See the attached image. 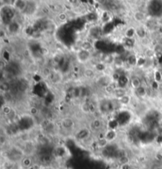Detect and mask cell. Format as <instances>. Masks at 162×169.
<instances>
[{"instance_id":"obj_21","label":"cell","mask_w":162,"mask_h":169,"mask_svg":"<svg viewBox=\"0 0 162 169\" xmlns=\"http://www.w3.org/2000/svg\"><path fill=\"white\" fill-rule=\"evenodd\" d=\"M54 129H55V125L52 122H49V123L46 124V126H45V130H46L47 131H49V132L52 131Z\"/></svg>"},{"instance_id":"obj_12","label":"cell","mask_w":162,"mask_h":169,"mask_svg":"<svg viewBox=\"0 0 162 169\" xmlns=\"http://www.w3.org/2000/svg\"><path fill=\"white\" fill-rule=\"evenodd\" d=\"M81 48V50L89 51V50H91V49L93 48V45H92V44L91 43L88 42V41H85V42H83Z\"/></svg>"},{"instance_id":"obj_29","label":"cell","mask_w":162,"mask_h":169,"mask_svg":"<svg viewBox=\"0 0 162 169\" xmlns=\"http://www.w3.org/2000/svg\"><path fill=\"white\" fill-rule=\"evenodd\" d=\"M131 166H130L129 164H123V165H120V169H131Z\"/></svg>"},{"instance_id":"obj_13","label":"cell","mask_w":162,"mask_h":169,"mask_svg":"<svg viewBox=\"0 0 162 169\" xmlns=\"http://www.w3.org/2000/svg\"><path fill=\"white\" fill-rule=\"evenodd\" d=\"M32 164H33V160L29 157L24 158L22 160V165L25 167H30L32 166Z\"/></svg>"},{"instance_id":"obj_23","label":"cell","mask_w":162,"mask_h":169,"mask_svg":"<svg viewBox=\"0 0 162 169\" xmlns=\"http://www.w3.org/2000/svg\"><path fill=\"white\" fill-rule=\"evenodd\" d=\"M29 113L32 115H37L39 113V110L37 107H31L29 109Z\"/></svg>"},{"instance_id":"obj_15","label":"cell","mask_w":162,"mask_h":169,"mask_svg":"<svg viewBox=\"0 0 162 169\" xmlns=\"http://www.w3.org/2000/svg\"><path fill=\"white\" fill-rule=\"evenodd\" d=\"M129 158H128V157H127V156H121V157L119 158V163L120 164V165L129 164Z\"/></svg>"},{"instance_id":"obj_10","label":"cell","mask_w":162,"mask_h":169,"mask_svg":"<svg viewBox=\"0 0 162 169\" xmlns=\"http://www.w3.org/2000/svg\"><path fill=\"white\" fill-rule=\"evenodd\" d=\"M119 101H120V104L127 105L130 103V101H131V97H130V96L128 95H125L123 97H121L120 99H119Z\"/></svg>"},{"instance_id":"obj_28","label":"cell","mask_w":162,"mask_h":169,"mask_svg":"<svg viewBox=\"0 0 162 169\" xmlns=\"http://www.w3.org/2000/svg\"><path fill=\"white\" fill-rule=\"evenodd\" d=\"M43 74H44L45 76H46V77L49 76L51 74L50 70H49V68H45L44 70H43Z\"/></svg>"},{"instance_id":"obj_20","label":"cell","mask_w":162,"mask_h":169,"mask_svg":"<svg viewBox=\"0 0 162 169\" xmlns=\"http://www.w3.org/2000/svg\"><path fill=\"white\" fill-rule=\"evenodd\" d=\"M58 18L60 22H66V21L67 20V14L64 13V12H61V13H59V14H58Z\"/></svg>"},{"instance_id":"obj_26","label":"cell","mask_w":162,"mask_h":169,"mask_svg":"<svg viewBox=\"0 0 162 169\" xmlns=\"http://www.w3.org/2000/svg\"><path fill=\"white\" fill-rule=\"evenodd\" d=\"M96 69L98 71H103V70H105V66L103 63H98V64L96 65Z\"/></svg>"},{"instance_id":"obj_19","label":"cell","mask_w":162,"mask_h":169,"mask_svg":"<svg viewBox=\"0 0 162 169\" xmlns=\"http://www.w3.org/2000/svg\"><path fill=\"white\" fill-rule=\"evenodd\" d=\"M12 111H13V110H12L11 107L7 106V105H4V106H2V111H3V113L5 114V115H9L10 113H11Z\"/></svg>"},{"instance_id":"obj_2","label":"cell","mask_w":162,"mask_h":169,"mask_svg":"<svg viewBox=\"0 0 162 169\" xmlns=\"http://www.w3.org/2000/svg\"><path fill=\"white\" fill-rule=\"evenodd\" d=\"M105 138H106L107 140L108 141V142H112V141H113L115 138H116V133L115 130H108L106 133H105Z\"/></svg>"},{"instance_id":"obj_16","label":"cell","mask_w":162,"mask_h":169,"mask_svg":"<svg viewBox=\"0 0 162 169\" xmlns=\"http://www.w3.org/2000/svg\"><path fill=\"white\" fill-rule=\"evenodd\" d=\"M135 34H136V30H135V29L131 28V29H127V32H126V37H128V38L131 39V38H132V37H134Z\"/></svg>"},{"instance_id":"obj_4","label":"cell","mask_w":162,"mask_h":169,"mask_svg":"<svg viewBox=\"0 0 162 169\" xmlns=\"http://www.w3.org/2000/svg\"><path fill=\"white\" fill-rule=\"evenodd\" d=\"M145 14L142 13V11H136L134 13V18H135V21H137L139 22H141L142 21L145 20Z\"/></svg>"},{"instance_id":"obj_8","label":"cell","mask_w":162,"mask_h":169,"mask_svg":"<svg viewBox=\"0 0 162 169\" xmlns=\"http://www.w3.org/2000/svg\"><path fill=\"white\" fill-rule=\"evenodd\" d=\"M136 35L140 39H142V38L146 37V30L142 27H139L136 29Z\"/></svg>"},{"instance_id":"obj_9","label":"cell","mask_w":162,"mask_h":169,"mask_svg":"<svg viewBox=\"0 0 162 169\" xmlns=\"http://www.w3.org/2000/svg\"><path fill=\"white\" fill-rule=\"evenodd\" d=\"M74 125V122L72 119H66L63 121V126L64 128H70L72 127Z\"/></svg>"},{"instance_id":"obj_3","label":"cell","mask_w":162,"mask_h":169,"mask_svg":"<svg viewBox=\"0 0 162 169\" xmlns=\"http://www.w3.org/2000/svg\"><path fill=\"white\" fill-rule=\"evenodd\" d=\"M131 86L135 90H138L140 87H142V82L139 78H134L131 80Z\"/></svg>"},{"instance_id":"obj_27","label":"cell","mask_w":162,"mask_h":169,"mask_svg":"<svg viewBox=\"0 0 162 169\" xmlns=\"http://www.w3.org/2000/svg\"><path fill=\"white\" fill-rule=\"evenodd\" d=\"M105 90H106V92L108 94L114 93V92H115V89L112 88V86H107L106 87H105Z\"/></svg>"},{"instance_id":"obj_17","label":"cell","mask_w":162,"mask_h":169,"mask_svg":"<svg viewBox=\"0 0 162 169\" xmlns=\"http://www.w3.org/2000/svg\"><path fill=\"white\" fill-rule=\"evenodd\" d=\"M81 109L82 112L89 113L90 111V105L88 103H83L81 106Z\"/></svg>"},{"instance_id":"obj_14","label":"cell","mask_w":162,"mask_h":169,"mask_svg":"<svg viewBox=\"0 0 162 169\" xmlns=\"http://www.w3.org/2000/svg\"><path fill=\"white\" fill-rule=\"evenodd\" d=\"M92 126H93V127L95 130H99V129L101 127V126H102V122H101L100 119H96L93 121Z\"/></svg>"},{"instance_id":"obj_6","label":"cell","mask_w":162,"mask_h":169,"mask_svg":"<svg viewBox=\"0 0 162 169\" xmlns=\"http://www.w3.org/2000/svg\"><path fill=\"white\" fill-rule=\"evenodd\" d=\"M14 6L17 9L19 10H25V7H26V2H23V1H15L14 2Z\"/></svg>"},{"instance_id":"obj_5","label":"cell","mask_w":162,"mask_h":169,"mask_svg":"<svg viewBox=\"0 0 162 169\" xmlns=\"http://www.w3.org/2000/svg\"><path fill=\"white\" fill-rule=\"evenodd\" d=\"M108 143H109V142H108L105 138H100V139H98V141H97V146H98L99 148L103 149V148L107 147Z\"/></svg>"},{"instance_id":"obj_18","label":"cell","mask_w":162,"mask_h":169,"mask_svg":"<svg viewBox=\"0 0 162 169\" xmlns=\"http://www.w3.org/2000/svg\"><path fill=\"white\" fill-rule=\"evenodd\" d=\"M128 64L131 65V66H135V65L137 64L138 62V59L136 58V57L135 55H131L128 58Z\"/></svg>"},{"instance_id":"obj_24","label":"cell","mask_w":162,"mask_h":169,"mask_svg":"<svg viewBox=\"0 0 162 169\" xmlns=\"http://www.w3.org/2000/svg\"><path fill=\"white\" fill-rule=\"evenodd\" d=\"M10 89V85L7 83V82H4V83H2L1 85V90L3 92H6L9 90Z\"/></svg>"},{"instance_id":"obj_11","label":"cell","mask_w":162,"mask_h":169,"mask_svg":"<svg viewBox=\"0 0 162 169\" xmlns=\"http://www.w3.org/2000/svg\"><path fill=\"white\" fill-rule=\"evenodd\" d=\"M94 74L95 73L94 71H93V70H92V69L90 68H87L84 70V75H85L87 78H93V77H94Z\"/></svg>"},{"instance_id":"obj_25","label":"cell","mask_w":162,"mask_h":169,"mask_svg":"<svg viewBox=\"0 0 162 169\" xmlns=\"http://www.w3.org/2000/svg\"><path fill=\"white\" fill-rule=\"evenodd\" d=\"M137 90V93L139 94V96H140V97H143V96H145L146 94V91L145 89L142 87H140L139 89H138V90Z\"/></svg>"},{"instance_id":"obj_30","label":"cell","mask_w":162,"mask_h":169,"mask_svg":"<svg viewBox=\"0 0 162 169\" xmlns=\"http://www.w3.org/2000/svg\"><path fill=\"white\" fill-rule=\"evenodd\" d=\"M131 169H139V168H137V167H131Z\"/></svg>"},{"instance_id":"obj_7","label":"cell","mask_w":162,"mask_h":169,"mask_svg":"<svg viewBox=\"0 0 162 169\" xmlns=\"http://www.w3.org/2000/svg\"><path fill=\"white\" fill-rule=\"evenodd\" d=\"M114 94H115V96H116L117 98H119V99H120V98L124 97V96L127 95L125 93V90H124V89H121V88L116 89L115 92H114Z\"/></svg>"},{"instance_id":"obj_1","label":"cell","mask_w":162,"mask_h":169,"mask_svg":"<svg viewBox=\"0 0 162 169\" xmlns=\"http://www.w3.org/2000/svg\"><path fill=\"white\" fill-rule=\"evenodd\" d=\"M81 56V58H79V60L82 62H86V60H88V58H89V51H87L81 50V51L78 52V54H77V57Z\"/></svg>"},{"instance_id":"obj_22","label":"cell","mask_w":162,"mask_h":169,"mask_svg":"<svg viewBox=\"0 0 162 169\" xmlns=\"http://www.w3.org/2000/svg\"><path fill=\"white\" fill-rule=\"evenodd\" d=\"M153 55H154V51L153 50L150 48H146L145 51V55L148 58H151V57L153 56Z\"/></svg>"}]
</instances>
